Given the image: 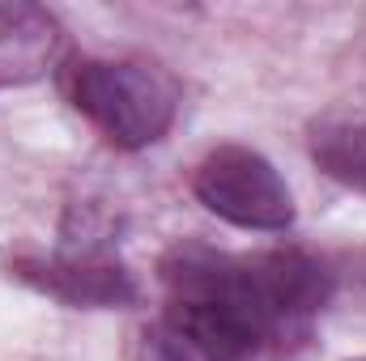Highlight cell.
<instances>
[{
    "instance_id": "cell-3",
    "label": "cell",
    "mask_w": 366,
    "mask_h": 361,
    "mask_svg": "<svg viewBox=\"0 0 366 361\" xmlns=\"http://www.w3.org/2000/svg\"><path fill=\"white\" fill-rule=\"evenodd\" d=\"M192 191L213 217H222L239 230L277 234V230L294 225V195H290L285 179L277 175V166L264 153H256L247 145L213 149L196 166Z\"/></svg>"
},
{
    "instance_id": "cell-5",
    "label": "cell",
    "mask_w": 366,
    "mask_h": 361,
    "mask_svg": "<svg viewBox=\"0 0 366 361\" xmlns=\"http://www.w3.org/2000/svg\"><path fill=\"white\" fill-rule=\"evenodd\" d=\"M60 21L39 4H0V86L39 81L60 60Z\"/></svg>"
},
{
    "instance_id": "cell-4",
    "label": "cell",
    "mask_w": 366,
    "mask_h": 361,
    "mask_svg": "<svg viewBox=\"0 0 366 361\" xmlns=\"http://www.w3.org/2000/svg\"><path fill=\"white\" fill-rule=\"evenodd\" d=\"M13 276L69 302V306H119L137 298L132 276L98 255H56V260H13Z\"/></svg>"
},
{
    "instance_id": "cell-7",
    "label": "cell",
    "mask_w": 366,
    "mask_h": 361,
    "mask_svg": "<svg viewBox=\"0 0 366 361\" xmlns=\"http://www.w3.org/2000/svg\"><path fill=\"white\" fill-rule=\"evenodd\" d=\"M132 353H137V361H226L209 345H200L196 336H187L183 327H175L167 315H158L154 323H145L137 332Z\"/></svg>"
},
{
    "instance_id": "cell-1",
    "label": "cell",
    "mask_w": 366,
    "mask_h": 361,
    "mask_svg": "<svg viewBox=\"0 0 366 361\" xmlns=\"http://www.w3.org/2000/svg\"><path fill=\"white\" fill-rule=\"evenodd\" d=\"M162 315L226 361H256L264 349L290 345L332 293L328 268L298 247L230 255L183 243L162 260Z\"/></svg>"
},
{
    "instance_id": "cell-2",
    "label": "cell",
    "mask_w": 366,
    "mask_h": 361,
    "mask_svg": "<svg viewBox=\"0 0 366 361\" xmlns=\"http://www.w3.org/2000/svg\"><path fill=\"white\" fill-rule=\"evenodd\" d=\"M69 98L94 128L119 149L158 145L179 111L175 81L149 60L86 56L69 68Z\"/></svg>"
},
{
    "instance_id": "cell-6",
    "label": "cell",
    "mask_w": 366,
    "mask_h": 361,
    "mask_svg": "<svg viewBox=\"0 0 366 361\" xmlns=\"http://www.w3.org/2000/svg\"><path fill=\"white\" fill-rule=\"evenodd\" d=\"M311 158L328 179L366 191V123H320L311 128Z\"/></svg>"
}]
</instances>
